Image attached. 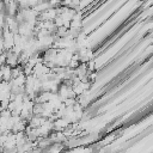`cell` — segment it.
Here are the masks:
<instances>
[{"label": "cell", "mask_w": 153, "mask_h": 153, "mask_svg": "<svg viewBox=\"0 0 153 153\" xmlns=\"http://www.w3.org/2000/svg\"><path fill=\"white\" fill-rule=\"evenodd\" d=\"M43 62L53 71L59 69H75L79 65L72 49L53 45L42 54H39Z\"/></svg>", "instance_id": "obj_1"}, {"label": "cell", "mask_w": 153, "mask_h": 153, "mask_svg": "<svg viewBox=\"0 0 153 153\" xmlns=\"http://www.w3.org/2000/svg\"><path fill=\"white\" fill-rule=\"evenodd\" d=\"M63 100L56 92L42 91L33 98V115L55 120L60 116Z\"/></svg>", "instance_id": "obj_2"}, {"label": "cell", "mask_w": 153, "mask_h": 153, "mask_svg": "<svg viewBox=\"0 0 153 153\" xmlns=\"http://www.w3.org/2000/svg\"><path fill=\"white\" fill-rule=\"evenodd\" d=\"M53 131V120L38 115H32L26 121V128L24 134L31 142H36L38 140L47 139Z\"/></svg>", "instance_id": "obj_3"}, {"label": "cell", "mask_w": 153, "mask_h": 153, "mask_svg": "<svg viewBox=\"0 0 153 153\" xmlns=\"http://www.w3.org/2000/svg\"><path fill=\"white\" fill-rule=\"evenodd\" d=\"M6 109L12 115L19 116L27 121L33 115V99L26 93L13 94Z\"/></svg>", "instance_id": "obj_4"}, {"label": "cell", "mask_w": 153, "mask_h": 153, "mask_svg": "<svg viewBox=\"0 0 153 153\" xmlns=\"http://www.w3.org/2000/svg\"><path fill=\"white\" fill-rule=\"evenodd\" d=\"M84 115V108L79 99H68L65 100L60 111V116L57 118H61L67 126H74L80 122Z\"/></svg>", "instance_id": "obj_5"}, {"label": "cell", "mask_w": 153, "mask_h": 153, "mask_svg": "<svg viewBox=\"0 0 153 153\" xmlns=\"http://www.w3.org/2000/svg\"><path fill=\"white\" fill-rule=\"evenodd\" d=\"M72 50L79 62H86L93 60V49L90 42V38L86 36L85 32L74 37Z\"/></svg>", "instance_id": "obj_6"}, {"label": "cell", "mask_w": 153, "mask_h": 153, "mask_svg": "<svg viewBox=\"0 0 153 153\" xmlns=\"http://www.w3.org/2000/svg\"><path fill=\"white\" fill-rule=\"evenodd\" d=\"M75 75L86 84L92 86V84L96 81L97 78V67L93 60L86 62H79V65L75 67Z\"/></svg>", "instance_id": "obj_7"}, {"label": "cell", "mask_w": 153, "mask_h": 153, "mask_svg": "<svg viewBox=\"0 0 153 153\" xmlns=\"http://www.w3.org/2000/svg\"><path fill=\"white\" fill-rule=\"evenodd\" d=\"M25 81H26V73L24 72L23 67L16 66L12 68V73L11 76L8 79V85L12 90L13 94H19V93H24L25 90Z\"/></svg>", "instance_id": "obj_8"}, {"label": "cell", "mask_w": 153, "mask_h": 153, "mask_svg": "<svg viewBox=\"0 0 153 153\" xmlns=\"http://www.w3.org/2000/svg\"><path fill=\"white\" fill-rule=\"evenodd\" d=\"M42 92V80L36 78L35 75H26V81H25V90L24 93H26L29 97L32 99L37 97Z\"/></svg>", "instance_id": "obj_9"}, {"label": "cell", "mask_w": 153, "mask_h": 153, "mask_svg": "<svg viewBox=\"0 0 153 153\" xmlns=\"http://www.w3.org/2000/svg\"><path fill=\"white\" fill-rule=\"evenodd\" d=\"M56 93L59 94V97L63 102L65 100H68V99H75L76 98V94L74 92V88H73L71 78H66V79H62L61 80V82H60V85L57 87Z\"/></svg>", "instance_id": "obj_10"}, {"label": "cell", "mask_w": 153, "mask_h": 153, "mask_svg": "<svg viewBox=\"0 0 153 153\" xmlns=\"http://www.w3.org/2000/svg\"><path fill=\"white\" fill-rule=\"evenodd\" d=\"M0 91H1V103H2V108L1 109H6L13 93H12V90L8 85L7 81H2L1 80V87H0Z\"/></svg>", "instance_id": "obj_11"}]
</instances>
